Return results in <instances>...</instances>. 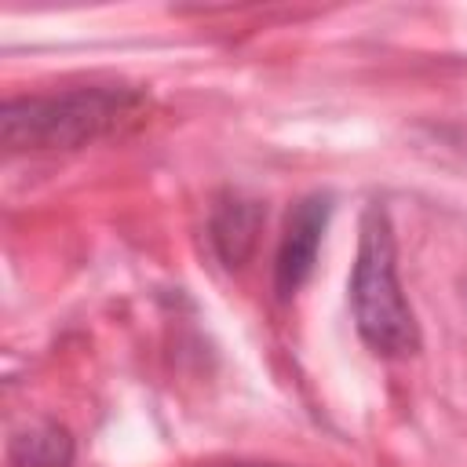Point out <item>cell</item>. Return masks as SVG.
Here are the masks:
<instances>
[{
    "mask_svg": "<svg viewBox=\"0 0 467 467\" xmlns=\"http://www.w3.org/2000/svg\"><path fill=\"white\" fill-rule=\"evenodd\" d=\"M259 223H263V208L255 201H244V197H230L212 212L208 234H212V244L226 266H241L248 259V252L255 248Z\"/></svg>",
    "mask_w": 467,
    "mask_h": 467,
    "instance_id": "obj_4",
    "label": "cell"
},
{
    "mask_svg": "<svg viewBox=\"0 0 467 467\" xmlns=\"http://www.w3.org/2000/svg\"><path fill=\"white\" fill-rule=\"evenodd\" d=\"M139 95L124 88H80L44 99H15L4 106V146L15 150H73L117 128Z\"/></svg>",
    "mask_w": 467,
    "mask_h": 467,
    "instance_id": "obj_2",
    "label": "cell"
},
{
    "mask_svg": "<svg viewBox=\"0 0 467 467\" xmlns=\"http://www.w3.org/2000/svg\"><path fill=\"white\" fill-rule=\"evenodd\" d=\"M226 467H285V463H226Z\"/></svg>",
    "mask_w": 467,
    "mask_h": 467,
    "instance_id": "obj_6",
    "label": "cell"
},
{
    "mask_svg": "<svg viewBox=\"0 0 467 467\" xmlns=\"http://www.w3.org/2000/svg\"><path fill=\"white\" fill-rule=\"evenodd\" d=\"M328 212H332V204L325 193H310L288 212V223H285V234H281V244L274 255V288L281 299L296 296L303 288V281L310 277Z\"/></svg>",
    "mask_w": 467,
    "mask_h": 467,
    "instance_id": "obj_3",
    "label": "cell"
},
{
    "mask_svg": "<svg viewBox=\"0 0 467 467\" xmlns=\"http://www.w3.org/2000/svg\"><path fill=\"white\" fill-rule=\"evenodd\" d=\"M350 310L358 336L376 354L405 358L420 347V332L398 281V252L383 204H368L361 215V241L350 274Z\"/></svg>",
    "mask_w": 467,
    "mask_h": 467,
    "instance_id": "obj_1",
    "label": "cell"
},
{
    "mask_svg": "<svg viewBox=\"0 0 467 467\" xmlns=\"http://www.w3.org/2000/svg\"><path fill=\"white\" fill-rule=\"evenodd\" d=\"M15 460L22 467H62L69 460V441L58 427H33L15 441Z\"/></svg>",
    "mask_w": 467,
    "mask_h": 467,
    "instance_id": "obj_5",
    "label": "cell"
}]
</instances>
